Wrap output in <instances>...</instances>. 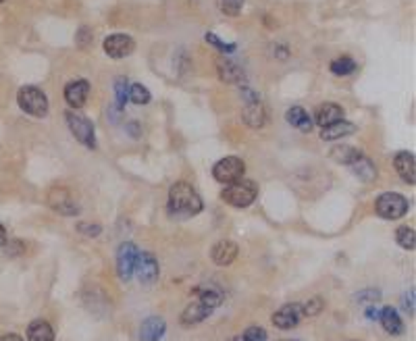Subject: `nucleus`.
<instances>
[{
    "label": "nucleus",
    "instance_id": "obj_42",
    "mask_svg": "<svg viewBox=\"0 0 416 341\" xmlns=\"http://www.w3.org/2000/svg\"><path fill=\"white\" fill-rule=\"evenodd\" d=\"M273 54L279 58V60H288V56H290V48L286 46V44H275L273 46Z\"/></svg>",
    "mask_w": 416,
    "mask_h": 341
},
{
    "label": "nucleus",
    "instance_id": "obj_1",
    "mask_svg": "<svg viewBox=\"0 0 416 341\" xmlns=\"http://www.w3.org/2000/svg\"><path fill=\"white\" fill-rule=\"evenodd\" d=\"M204 209V202L200 193L185 181H177L169 189V200H167V213L171 219L183 221L200 215Z\"/></svg>",
    "mask_w": 416,
    "mask_h": 341
},
{
    "label": "nucleus",
    "instance_id": "obj_23",
    "mask_svg": "<svg viewBox=\"0 0 416 341\" xmlns=\"http://www.w3.org/2000/svg\"><path fill=\"white\" fill-rule=\"evenodd\" d=\"M365 152L358 150L356 146H333L329 152V158L337 165H345V167H352Z\"/></svg>",
    "mask_w": 416,
    "mask_h": 341
},
{
    "label": "nucleus",
    "instance_id": "obj_14",
    "mask_svg": "<svg viewBox=\"0 0 416 341\" xmlns=\"http://www.w3.org/2000/svg\"><path fill=\"white\" fill-rule=\"evenodd\" d=\"M393 167H395L397 175L402 177V181H406L408 185L416 183V158H414V152H410V150L395 152Z\"/></svg>",
    "mask_w": 416,
    "mask_h": 341
},
{
    "label": "nucleus",
    "instance_id": "obj_13",
    "mask_svg": "<svg viewBox=\"0 0 416 341\" xmlns=\"http://www.w3.org/2000/svg\"><path fill=\"white\" fill-rule=\"evenodd\" d=\"M273 325L281 331L296 329L302 320V304H286L270 316Z\"/></svg>",
    "mask_w": 416,
    "mask_h": 341
},
{
    "label": "nucleus",
    "instance_id": "obj_10",
    "mask_svg": "<svg viewBox=\"0 0 416 341\" xmlns=\"http://www.w3.org/2000/svg\"><path fill=\"white\" fill-rule=\"evenodd\" d=\"M48 204H50V209L60 217H78L82 213L80 204L76 202L71 191L65 189V187L52 189L50 196H48Z\"/></svg>",
    "mask_w": 416,
    "mask_h": 341
},
{
    "label": "nucleus",
    "instance_id": "obj_18",
    "mask_svg": "<svg viewBox=\"0 0 416 341\" xmlns=\"http://www.w3.org/2000/svg\"><path fill=\"white\" fill-rule=\"evenodd\" d=\"M356 131H358V127H356L352 121L341 119V121H337V123H333V125L321 129V140H323V142H335V140L348 138V135H354Z\"/></svg>",
    "mask_w": 416,
    "mask_h": 341
},
{
    "label": "nucleus",
    "instance_id": "obj_32",
    "mask_svg": "<svg viewBox=\"0 0 416 341\" xmlns=\"http://www.w3.org/2000/svg\"><path fill=\"white\" fill-rule=\"evenodd\" d=\"M323 310H325V300L321 296H314L306 304H302V316H319Z\"/></svg>",
    "mask_w": 416,
    "mask_h": 341
},
{
    "label": "nucleus",
    "instance_id": "obj_36",
    "mask_svg": "<svg viewBox=\"0 0 416 341\" xmlns=\"http://www.w3.org/2000/svg\"><path fill=\"white\" fill-rule=\"evenodd\" d=\"M379 300H381V292H379V290H362V292L356 294V302H358V304L375 306Z\"/></svg>",
    "mask_w": 416,
    "mask_h": 341
},
{
    "label": "nucleus",
    "instance_id": "obj_12",
    "mask_svg": "<svg viewBox=\"0 0 416 341\" xmlns=\"http://www.w3.org/2000/svg\"><path fill=\"white\" fill-rule=\"evenodd\" d=\"M137 246L133 242H123L117 250V275L123 283L131 281L133 277V266L137 258Z\"/></svg>",
    "mask_w": 416,
    "mask_h": 341
},
{
    "label": "nucleus",
    "instance_id": "obj_45",
    "mask_svg": "<svg viewBox=\"0 0 416 341\" xmlns=\"http://www.w3.org/2000/svg\"><path fill=\"white\" fill-rule=\"evenodd\" d=\"M7 242H9V237H7V229H5L3 223H0V248H5Z\"/></svg>",
    "mask_w": 416,
    "mask_h": 341
},
{
    "label": "nucleus",
    "instance_id": "obj_31",
    "mask_svg": "<svg viewBox=\"0 0 416 341\" xmlns=\"http://www.w3.org/2000/svg\"><path fill=\"white\" fill-rule=\"evenodd\" d=\"M204 40H206V44H211L213 48H217L221 54H233V52H238V44L235 42H225V40H221L215 32H206L204 34Z\"/></svg>",
    "mask_w": 416,
    "mask_h": 341
},
{
    "label": "nucleus",
    "instance_id": "obj_29",
    "mask_svg": "<svg viewBox=\"0 0 416 341\" xmlns=\"http://www.w3.org/2000/svg\"><path fill=\"white\" fill-rule=\"evenodd\" d=\"M152 94L144 84H129V102L137 104V106H146L150 104Z\"/></svg>",
    "mask_w": 416,
    "mask_h": 341
},
{
    "label": "nucleus",
    "instance_id": "obj_2",
    "mask_svg": "<svg viewBox=\"0 0 416 341\" xmlns=\"http://www.w3.org/2000/svg\"><path fill=\"white\" fill-rule=\"evenodd\" d=\"M17 106L34 119H44L50 110V100L42 88L21 86L17 92Z\"/></svg>",
    "mask_w": 416,
    "mask_h": 341
},
{
    "label": "nucleus",
    "instance_id": "obj_19",
    "mask_svg": "<svg viewBox=\"0 0 416 341\" xmlns=\"http://www.w3.org/2000/svg\"><path fill=\"white\" fill-rule=\"evenodd\" d=\"M167 333V322L163 316H148L140 325V341H163Z\"/></svg>",
    "mask_w": 416,
    "mask_h": 341
},
{
    "label": "nucleus",
    "instance_id": "obj_30",
    "mask_svg": "<svg viewBox=\"0 0 416 341\" xmlns=\"http://www.w3.org/2000/svg\"><path fill=\"white\" fill-rule=\"evenodd\" d=\"M395 242H397L400 248L412 252L416 248V231H414V227H408V225L397 227L395 229Z\"/></svg>",
    "mask_w": 416,
    "mask_h": 341
},
{
    "label": "nucleus",
    "instance_id": "obj_47",
    "mask_svg": "<svg viewBox=\"0 0 416 341\" xmlns=\"http://www.w3.org/2000/svg\"><path fill=\"white\" fill-rule=\"evenodd\" d=\"M281 341H298V339H281Z\"/></svg>",
    "mask_w": 416,
    "mask_h": 341
},
{
    "label": "nucleus",
    "instance_id": "obj_21",
    "mask_svg": "<svg viewBox=\"0 0 416 341\" xmlns=\"http://www.w3.org/2000/svg\"><path fill=\"white\" fill-rule=\"evenodd\" d=\"M286 121L292 125V127H296V129H300L302 133H310L312 131V127H314V121H312V117L308 115V110L304 108V106H290L288 110H286Z\"/></svg>",
    "mask_w": 416,
    "mask_h": 341
},
{
    "label": "nucleus",
    "instance_id": "obj_35",
    "mask_svg": "<svg viewBox=\"0 0 416 341\" xmlns=\"http://www.w3.org/2000/svg\"><path fill=\"white\" fill-rule=\"evenodd\" d=\"M244 341H266L268 339V335H266V331L262 329V327H258V325H252V327H248L246 331H244V335H240Z\"/></svg>",
    "mask_w": 416,
    "mask_h": 341
},
{
    "label": "nucleus",
    "instance_id": "obj_26",
    "mask_svg": "<svg viewBox=\"0 0 416 341\" xmlns=\"http://www.w3.org/2000/svg\"><path fill=\"white\" fill-rule=\"evenodd\" d=\"M350 171H352L362 183H373V181L377 179V167H375V163H373L369 156H365V154L350 167Z\"/></svg>",
    "mask_w": 416,
    "mask_h": 341
},
{
    "label": "nucleus",
    "instance_id": "obj_15",
    "mask_svg": "<svg viewBox=\"0 0 416 341\" xmlns=\"http://www.w3.org/2000/svg\"><path fill=\"white\" fill-rule=\"evenodd\" d=\"M242 119L250 129H262L264 123H266V108L262 104V98L252 100V102H244Z\"/></svg>",
    "mask_w": 416,
    "mask_h": 341
},
{
    "label": "nucleus",
    "instance_id": "obj_46",
    "mask_svg": "<svg viewBox=\"0 0 416 341\" xmlns=\"http://www.w3.org/2000/svg\"><path fill=\"white\" fill-rule=\"evenodd\" d=\"M231 341H244V339H242V337H240V335H238V337H233V339H231Z\"/></svg>",
    "mask_w": 416,
    "mask_h": 341
},
{
    "label": "nucleus",
    "instance_id": "obj_44",
    "mask_svg": "<svg viewBox=\"0 0 416 341\" xmlns=\"http://www.w3.org/2000/svg\"><path fill=\"white\" fill-rule=\"evenodd\" d=\"M0 341H25V339L17 333H7V335H0Z\"/></svg>",
    "mask_w": 416,
    "mask_h": 341
},
{
    "label": "nucleus",
    "instance_id": "obj_48",
    "mask_svg": "<svg viewBox=\"0 0 416 341\" xmlns=\"http://www.w3.org/2000/svg\"><path fill=\"white\" fill-rule=\"evenodd\" d=\"M3 3H7V0H0V5H3Z\"/></svg>",
    "mask_w": 416,
    "mask_h": 341
},
{
    "label": "nucleus",
    "instance_id": "obj_16",
    "mask_svg": "<svg viewBox=\"0 0 416 341\" xmlns=\"http://www.w3.org/2000/svg\"><path fill=\"white\" fill-rule=\"evenodd\" d=\"M343 115H345V110H343L341 104H337V102H323V104L316 106V110H314V119H312V121L323 129V127H329V125L341 121Z\"/></svg>",
    "mask_w": 416,
    "mask_h": 341
},
{
    "label": "nucleus",
    "instance_id": "obj_24",
    "mask_svg": "<svg viewBox=\"0 0 416 341\" xmlns=\"http://www.w3.org/2000/svg\"><path fill=\"white\" fill-rule=\"evenodd\" d=\"M196 294H198V300H200L202 304H206V306L211 308V310H217V308L223 304V300H225L223 290H221V287H217V285H213V283H208V285L198 287V290H196Z\"/></svg>",
    "mask_w": 416,
    "mask_h": 341
},
{
    "label": "nucleus",
    "instance_id": "obj_43",
    "mask_svg": "<svg viewBox=\"0 0 416 341\" xmlns=\"http://www.w3.org/2000/svg\"><path fill=\"white\" fill-rule=\"evenodd\" d=\"M365 316H367L369 320H379V310H377L375 306H369L367 312H365Z\"/></svg>",
    "mask_w": 416,
    "mask_h": 341
},
{
    "label": "nucleus",
    "instance_id": "obj_11",
    "mask_svg": "<svg viewBox=\"0 0 416 341\" xmlns=\"http://www.w3.org/2000/svg\"><path fill=\"white\" fill-rule=\"evenodd\" d=\"M102 50L108 58L113 60H121L127 58L129 54H133L135 50V40L129 34H111L104 38L102 42Z\"/></svg>",
    "mask_w": 416,
    "mask_h": 341
},
{
    "label": "nucleus",
    "instance_id": "obj_39",
    "mask_svg": "<svg viewBox=\"0 0 416 341\" xmlns=\"http://www.w3.org/2000/svg\"><path fill=\"white\" fill-rule=\"evenodd\" d=\"M5 252L7 256H19L21 252H25V244L21 239H11L5 244Z\"/></svg>",
    "mask_w": 416,
    "mask_h": 341
},
{
    "label": "nucleus",
    "instance_id": "obj_28",
    "mask_svg": "<svg viewBox=\"0 0 416 341\" xmlns=\"http://www.w3.org/2000/svg\"><path fill=\"white\" fill-rule=\"evenodd\" d=\"M127 102H129V80L127 78H117L115 80V104H113V110L121 115L125 110Z\"/></svg>",
    "mask_w": 416,
    "mask_h": 341
},
{
    "label": "nucleus",
    "instance_id": "obj_41",
    "mask_svg": "<svg viewBox=\"0 0 416 341\" xmlns=\"http://www.w3.org/2000/svg\"><path fill=\"white\" fill-rule=\"evenodd\" d=\"M402 308L408 316H414V290L402 296Z\"/></svg>",
    "mask_w": 416,
    "mask_h": 341
},
{
    "label": "nucleus",
    "instance_id": "obj_5",
    "mask_svg": "<svg viewBox=\"0 0 416 341\" xmlns=\"http://www.w3.org/2000/svg\"><path fill=\"white\" fill-rule=\"evenodd\" d=\"M258 196V185L252 179H240L221 191V200L233 209H248Z\"/></svg>",
    "mask_w": 416,
    "mask_h": 341
},
{
    "label": "nucleus",
    "instance_id": "obj_4",
    "mask_svg": "<svg viewBox=\"0 0 416 341\" xmlns=\"http://www.w3.org/2000/svg\"><path fill=\"white\" fill-rule=\"evenodd\" d=\"M410 211V202L400 191H383L375 200V213L385 221H397L406 217Z\"/></svg>",
    "mask_w": 416,
    "mask_h": 341
},
{
    "label": "nucleus",
    "instance_id": "obj_9",
    "mask_svg": "<svg viewBox=\"0 0 416 341\" xmlns=\"http://www.w3.org/2000/svg\"><path fill=\"white\" fill-rule=\"evenodd\" d=\"M90 90H92L90 82L84 80V78H78V80H71V82L65 84L62 98H65L67 106L71 110H80V108L86 106V102L90 98Z\"/></svg>",
    "mask_w": 416,
    "mask_h": 341
},
{
    "label": "nucleus",
    "instance_id": "obj_20",
    "mask_svg": "<svg viewBox=\"0 0 416 341\" xmlns=\"http://www.w3.org/2000/svg\"><path fill=\"white\" fill-rule=\"evenodd\" d=\"M215 310H211L206 304H202L200 300H196V302H192L183 312H181V325L183 327H192V325H200V322H204L208 316H211Z\"/></svg>",
    "mask_w": 416,
    "mask_h": 341
},
{
    "label": "nucleus",
    "instance_id": "obj_37",
    "mask_svg": "<svg viewBox=\"0 0 416 341\" xmlns=\"http://www.w3.org/2000/svg\"><path fill=\"white\" fill-rule=\"evenodd\" d=\"M82 235H86V237H98L100 233H102V227L98 225V223H78V227H76Z\"/></svg>",
    "mask_w": 416,
    "mask_h": 341
},
{
    "label": "nucleus",
    "instance_id": "obj_40",
    "mask_svg": "<svg viewBox=\"0 0 416 341\" xmlns=\"http://www.w3.org/2000/svg\"><path fill=\"white\" fill-rule=\"evenodd\" d=\"M125 131L131 135L133 140L142 138V125H140V121H135V119H131V121L125 123Z\"/></svg>",
    "mask_w": 416,
    "mask_h": 341
},
{
    "label": "nucleus",
    "instance_id": "obj_7",
    "mask_svg": "<svg viewBox=\"0 0 416 341\" xmlns=\"http://www.w3.org/2000/svg\"><path fill=\"white\" fill-rule=\"evenodd\" d=\"M217 73H219V80L229 86H244L248 80L246 67L240 60L231 58L229 54H221L217 58Z\"/></svg>",
    "mask_w": 416,
    "mask_h": 341
},
{
    "label": "nucleus",
    "instance_id": "obj_3",
    "mask_svg": "<svg viewBox=\"0 0 416 341\" xmlns=\"http://www.w3.org/2000/svg\"><path fill=\"white\" fill-rule=\"evenodd\" d=\"M65 121H67L69 131L73 133V138H76L82 146H86L88 150H96V148H98V142H96V127H94V123H92L86 115H82V113H78V110H65Z\"/></svg>",
    "mask_w": 416,
    "mask_h": 341
},
{
    "label": "nucleus",
    "instance_id": "obj_8",
    "mask_svg": "<svg viewBox=\"0 0 416 341\" xmlns=\"http://www.w3.org/2000/svg\"><path fill=\"white\" fill-rule=\"evenodd\" d=\"M133 275L137 277V281H140L142 285H152L159 279L161 266H159V260L154 258L152 252H137Z\"/></svg>",
    "mask_w": 416,
    "mask_h": 341
},
{
    "label": "nucleus",
    "instance_id": "obj_34",
    "mask_svg": "<svg viewBox=\"0 0 416 341\" xmlns=\"http://www.w3.org/2000/svg\"><path fill=\"white\" fill-rule=\"evenodd\" d=\"M92 42H94V32H92L88 25H82V27L76 32V44H78V48L86 50V48L92 46Z\"/></svg>",
    "mask_w": 416,
    "mask_h": 341
},
{
    "label": "nucleus",
    "instance_id": "obj_27",
    "mask_svg": "<svg viewBox=\"0 0 416 341\" xmlns=\"http://www.w3.org/2000/svg\"><path fill=\"white\" fill-rule=\"evenodd\" d=\"M356 69H358V62L352 56H348V54L333 58L331 64H329V71L333 75H337V78H348L352 73H356Z\"/></svg>",
    "mask_w": 416,
    "mask_h": 341
},
{
    "label": "nucleus",
    "instance_id": "obj_17",
    "mask_svg": "<svg viewBox=\"0 0 416 341\" xmlns=\"http://www.w3.org/2000/svg\"><path fill=\"white\" fill-rule=\"evenodd\" d=\"M240 254V246L231 239H221L213 246L211 250V258L217 266H229L233 264V260Z\"/></svg>",
    "mask_w": 416,
    "mask_h": 341
},
{
    "label": "nucleus",
    "instance_id": "obj_6",
    "mask_svg": "<svg viewBox=\"0 0 416 341\" xmlns=\"http://www.w3.org/2000/svg\"><path fill=\"white\" fill-rule=\"evenodd\" d=\"M244 173H246V163L240 156H225V158L217 161L213 167L215 181H219L223 185H231V183L244 179Z\"/></svg>",
    "mask_w": 416,
    "mask_h": 341
},
{
    "label": "nucleus",
    "instance_id": "obj_33",
    "mask_svg": "<svg viewBox=\"0 0 416 341\" xmlns=\"http://www.w3.org/2000/svg\"><path fill=\"white\" fill-rule=\"evenodd\" d=\"M246 0H221V11L227 17H240Z\"/></svg>",
    "mask_w": 416,
    "mask_h": 341
},
{
    "label": "nucleus",
    "instance_id": "obj_22",
    "mask_svg": "<svg viewBox=\"0 0 416 341\" xmlns=\"http://www.w3.org/2000/svg\"><path fill=\"white\" fill-rule=\"evenodd\" d=\"M379 322L383 325V329L393 335V337H400L404 335V320L400 318L397 310L391 308V306H385L383 310H379Z\"/></svg>",
    "mask_w": 416,
    "mask_h": 341
},
{
    "label": "nucleus",
    "instance_id": "obj_38",
    "mask_svg": "<svg viewBox=\"0 0 416 341\" xmlns=\"http://www.w3.org/2000/svg\"><path fill=\"white\" fill-rule=\"evenodd\" d=\"M189 56H187V52L183 50V48H179L177 50V54H175V67H177V71L179 73H185L187 69H189Z\"/></svg>",
    "mask_w": 416,
    "mask_h": 341
},
{
    "label": "nucleus",
    "instance_id": "obj_25",
    "mask_svg": "<svg viewBox=\"0 0 416 341\" xmlns=\"http://www.w3.org/2000/svg\"><path fill=\"white\" fill-rule=\"evenodd\" d=\"M27 341H54V329L48 320L36 318L27 327Z\"/></svg>",
    "mask_w": 416,
    "mask_h": 341
}]
</instances>
